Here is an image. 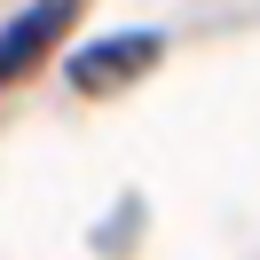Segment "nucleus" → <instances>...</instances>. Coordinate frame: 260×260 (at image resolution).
Listing matches in <instances>:
<instances>
[{
    "label": "nucleus",
    "instance_id": "f257e3e1",
    "mask_svg": "<svg viewBox=\"0 0 260 260\" xmlns=\"http://www.w3.org/2000/svg\"><path fill=\"white\" fill-rule=\"evenodd\" d=\"M71 8L79 0H40V8H24L8 32H0V79H16V71H32L40 55L63 40V24H71Z\"/></svg>",
    "mask_w": 260,
    "mask_h": 260
},
{
    "label": "nucleus",
    "instance_id": "f03ea898",
    "mask_svg": "<svg viewBox=\"0 0 260 260\" xmlns=\"http://www.w3.org/2000/svg\"><path fill=\"white\" fill-rule=\"evenodd\" d=\"M150 55H158L150 32L142 40H103V55H79V63H71V79H79V87H111V79H134Z\"/></svg>",
    "mask_w": 260,
    "mask_h": 260
}]
</instances>
